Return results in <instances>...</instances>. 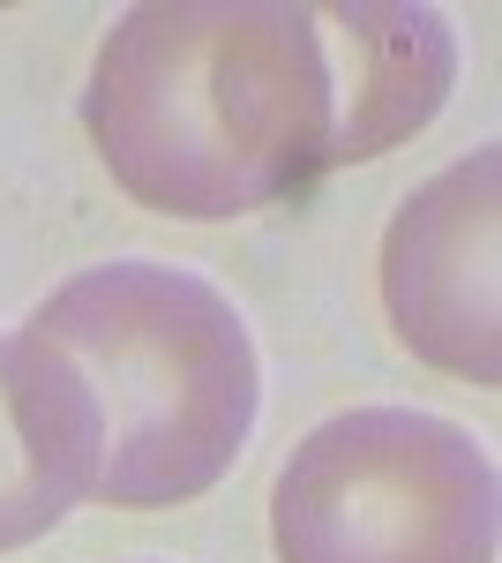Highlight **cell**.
Returning <instances> with one entry per match:
<instances>
[{"instance_id":"6da1fadb","label":"cell","mask_w":502,"mask_h":563,"mask_svg":"<svg viewBox=\"0 0 502 563\" xmlns=\"http://www.w3.org/2000/svg\"><path fill=\"white\" fill-rule=\"evenodd\" d=\"M83 129L127 203L166 218H248L331 174L337 84L315 8L143 0L105 31Z\"/></svg>"},{"instance_id":"7a4b0ae2","label":"cell","mask_w":502,"mask_h":563,"mask_svg":"<svg viewBox=\"0 0 502 563\" xmlns=\"http://www.w3.org/2000/svg\"><path fill=\"white\" fill-rule=\"evenodd\" d=\"M31 331L68 353L98 398V504H196L248 451L263 413V361L248 316L203 271L150 256L90 263L45 294Z\"/></svg>"},{"instance_id":"3957f363","label":"cell","mask_w":502,"mask_h":563,"mask_svg":"<svg viewBox=\"0 0 502 563\" xmlns=\"http://www.w3.org/2000/svg\"><path fill=\"white\" fill-rule=\"evenodd\" d=\"M495 533L488 443L413 406L315 421L270 488L278 563H495Z\"/></svg>"},{"instance_id":"277c9868","label":"cell","mask_w":502,"mask_h":563,"mask_svg":"<svg viewBox=\"0 0 502 563\" xmlns=\"http://www.w3.org/2000/svg\"><path fill=\"white\" fill-rule=\"evenodd\" d=\"M382 308L398 346L495 390L502 384V151L480 143L472 158L443 166L398 203L382 225Z\"/></svg>"},{"instance_id":"5b68a950","label":"cell","mask_w":502,"mask_h":563,"mask_svg":"<svg viewBox=\"0 0 502 563\" xmlns=\"http://www.w3.org/2000/svg\"><path fill=\"white\" fill-rule=\"evenodd\" d=\"M105 421L76 361L38 331H0V556L98 496Z\"/></svg>"},{"instance_id":"8992f818","label":"cell","mask_w":502,"mask_h":563,"mask_svg":"<svg viewBox=\"0 0 502 563\" xmlns=\"http://www.w3.org/2000/svg\"><path fill=\"white\" fill-rule=\"evenodd\" d=\"M315 31L331 45V84H337V143L331 174L398 151L420 135L458 84V38L443 8L413 0H331L315 8Z\"/></svg>"}]
</instances>
